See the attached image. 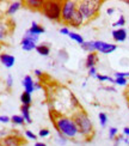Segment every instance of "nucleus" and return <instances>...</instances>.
I'll return each instance as SVG.
<instances>
[{
  "label": "nucleus",
  "mask_w": 129,
  "mask_h": 146,
  "mask_svg": "<svg viewBox=\"0 0 129 146\" xmlns=\"http://www.w3.org/2000/svg\"><path fill=\"white\" fill-rule=\"evenodd\" d=\"M62 3L64 1H60V0H48V1H44V6H43L41 12L50 21L61 22Z\"/></svg>",
  "instance_id": "obj_4"
},
{
  "label": "nucleus",
  "mask_w": 129,
  "mask_h": 146,
  "mask_svg": "<svg viewBox=\"0 0 129 146\" xmlns=\"http://www.w3.org/2000/svg\"><path fill=\"white\" fill-rule=\"evenodd\" d=\"M21 111H22V116L24 117L26 123H31L32 120L30 116V106H22L21 107Z\"/></svg>",
  "instance_id": "obj_17"
},
{
  "label": "nucleus",
  "mask_w": 129,
  "mask_h": 146,
  "mask_svg": "<svg viewBox=\"0 0 129 146\" xmlns=\"http://www.w3.org/2000/svg\"><path fill=\"white\" fill-rule=\"evenodd\" d=\"M34 89H35V90H41V89H42V85L40 84V82H36V83L34 84Z\"/></svg>",
  "instance_id": "obj_40"
},
{
  "label": "nucleus",
  "mask_w": 129,
  "mask_h": 146,
  "mask_svg": "<svg viewBox=\"0 0 129 146\" xmlns=\"http://www.w3.org/2000/svg\"><path fill=\"white\" fill-rule=\"evenodd\" d=\"M21 102H22V106H30L31 104V102H32L31 95L24 91V92L21 95Z\"/></svg>",
  "instance_id": "obj_21"
},
{
  "label": "nucleus",
  "mask_w": 129,
  "mask_h": 146,
  "mask_svg": "<svg viewBox=\"0 0 129 146\" xmlns=\"http://www.w3.org/2000/svg\"><path fill=\"white\" fill-rule=\"evenodd\" d=\"M60 33L61 34H62V35H69V29L68 28H66V27H64V28H61L60 29Z\"/></svg>",
  "instance_id": "obj_38"
},
{
  "label": "nucleus",
  "mask_w": 129,
  "mask_h": 146,
  "mask_svg": "<svg viewBox=\"0 0 129 146\" xmlns=\"http://www.w3.org/2000/svg\"><path fill=\"white\" fill-rule=\"evenodd\" d=\"M123 134L126 137H129V127H124L123 128Z\"/></svg>",
  "instance_id": "obj_42"
},
{
  "label": "nucleus",
  "mask_w": 129,
  "mask_h": 146,
  "mask_svg": "<svg viewBox=\"0 0 129 146\" xmlns=\"http://www.w3.org/2000/svg\"><path fill=\"white\" fill-rule=\"evenodd\" d=\"M123 25H126V18H124V16L121 15L118 17V19L112 23V27L114 28H117V29H121V28H123Z\"/></svg>",
  "instance_id": "obj_25"
},
{
  "label": "nucleus",
  "mask_w": 129,
  "mask_h": 146,
  "mask_svg": "<svg viewBox=\"0 0 129 146\" xmlns=\"http://www.w3.org/2000/svg\"><path fill=\"white\" fill-rule=\"evenodd\" d=\"M34 146H47V145H46L44 143H36Z\"/></svg>",
  "instance_id": "obj_44"
},
{
  "label": "nucleus",
  "mask_w": 129,
  "mask_h": 146,
  "mask_svg": "<svg viewBox=\"0 0 129 146\" xmlns=\"http://www.w3.org/2000/svg\"><path fill=\"white\" fill-rule=\"evenodd\" d=\"M22 84H23V86H24V91H25V92H28L30 95H31V92H34V90H35L34 89V84H35V82L32 80V78L30 77V76H25V77H24Z\"/></svg>",
  "instance_id": "obj_13"
},
{
  "label": "nucleus",
  "mask_w": 129,
  "mask_h": 146,
  "mask_svg": "<svg viewBox=\"0 0 129 146\" xmlns=\"http://www.w3.org/2000/svg\"><path fill=\"white\" fill-rule=\"evenodd\" d=\"M0 50H1V46H0Z\"/></svg>",
  "instance_id": "obj_47"
},
{
  "label": "nucleus",
  "mask_w": 129,
  "mask_h": 146,
  "mask_svg": "<svg viewBox=\"0 0 129 146\" xmlns=\"http://www.w3.org/2000/svg\"><path fill=\"white\" fill-rule=\"evenodd\" d=\"M11 122L15 123V125H24L25 123V120H24V117L22 116V115H13V116L11 117Z\"/></svg>",
  "instance_id": "obj_23"
},
{
  "label": "nucleus",
  "mask_w": 129,
  "mask_h": 146,
  "mask_svg": "<svg viewBox=\"0 0 129 146\" xmlns=\"http://www.w3.org/2000/svg\"><path fill=\"white\" fill-rule=\"evenodd\" d=\"M98 117H99V123L102 127H105L107 123H108V115L105 113H99L98 115Z\"/></svg>",
  "instance_id": "obj_27"
},
{
  "label": "nucleus",
  "mask_w": 129,
  "mask_h": 146,
  "mask_svg": "<svg viewBox=\"0 0 129 146\" xmlns=\"http://www.w3.org/2000/svg\"><path fill=\"white\" fill-rule=\"evenodd\" d=\"M34 73H35V74H36V76H37V77H40V78H41V77L43 76V73H42V71H40V70H35V72H34Z\"/></svg>",
  "instance_id": "obj_43"
},
{
  "label": "nucleus",
  "mask_w": 129,
  "mask_h": 146,
  "mask_svg": "<svg viewBox=\"0 0 129 146\" xmlns=\"http://www.w3.org/2000/svg\"><path fill=\"white\" fill-rule=\"evenodd\" d=\"M21 44H22L23 50H25V52H31V50L36 49V43H34V42L29 41L26 38H23L22 42H21Z\"/></svg>",
  "instance_id": "obj_16"
},
{
  "label": "nucleus",
  "mask_w": 129,
  "mask_h": 146,
  "mask_svg": "<svg viewBox=\"0 0 129 146\" xmlns=\"http://www.w3.org/2000/svg\"><path fill=\"white\" fill-rule=\"evenodd\" d=\"M99 61V58H98V54L97 52L95 53H89L87 56H86V60H85V66L86 68H92V67H96V65Z\"/></svg>",
  "instance_id": "obj_11"
},
{
  "label": "nucleus",
  "mask_w": 129,
  "mask_h": 146,
  "mask_svg": "<svg viewBox=\"0 0 129 146\" xmlns=\"http://www.w3.org/2000/svg\"><path fill=\"white\" fill-rule=\"evenodd\" d=\"M0 122H3V123L11 122V117L6 116V115H1V116H0Z\"/></svg>",
  "instance_id": "obj_35"
},
{
  "label": "nucleus",
  "mask_w": 129,
  "mask_h": 146,
  "mask_svg": "<svg viewBox=\"0 0 129 146\" xmlns=\"http://www.w3.org/2000/svg\"><path fill=\"white\" fill-rule=\"evenodd\" d=\"M72 119L74 121V123L77 126L79 133H80V135L85 139V140L90 141L95 135V129H93L92 121L89 117V115L86 114V111L83 108L77 109V110L73 111Z\"/></svg>",
  "instance_id": "obj_2"
},
{
  "label": "nucleus",
  "mask_w": 129,
  "mask_h": 146,
  "mask_svg": "<svg viewBox=\"0 0 129 146\" xmlns=\"http://www.w3.org/2000/svg\"><path fill=\"white\" fill-rule=\"evenodd\" d=\"M112 38L115 42H124L128 38V34H127V30L124 28H121V29H115L112 31Z\"/></svg>",
  "instance_id": "obj_10"
},
{
  "label": "nucleus",
  "mask_w": 129,
  "mask_h": 146,
  "mask_svg": "<svg viewBox=\"0 0 129 146\" xmlns=\"http://www.w3.org/2000/svg\"><path fill=\"white\" fill-rule=\"evenodd\" d=\"M49 134H50V131L47 129V128H42V129L40 131V133H38V135L42 137V138H46V137H48Z\"/></svg>",
  "instance_id": "obj_32"
},
{
  "label": "nucleus",
  "mask_w": 129,
  "mask_h": 146,
  "mask_svg": "<svg viewBox=\"0 0 129 146\" xmlns=\"http://www.w3.org/2000/svg\"><path fill=\"white\" fill-rule=\"evenodd\" d=\"M23 5H25V7L32 10V11H42L43 6H44V1L43 0H26L24 1Z\"/></svg>",
  "instance_id": "obj_8"
},
{
  "label": "nucleus",
  "mask_w": 129,
  "mask_h": 146,
  "mask_svg": "<svg viewBox=\"0 0 129 146\" xmlns=\"http://www.w3.org/2000/svg\"><path fill=\"white\" fill-rule=\"evenodd\" d=\"M115 78H129V72H116Z\"/></svg>",
  "instance_id": "obj_31"
},
{
  "label": "nucleus",
  "mask_w": 129,
  "mask_h": 146,
  "mask_svg": "<svg viewBox=\"0 0 129 146\" xmlns=\"http://www.w3.org/2000/svg\"><path fill=\"white\" fill-rule=\"evenodd\" d=\"M118 135V129L116 128V127H110L109 129V138L111 139V140H114V139Z\"/></svg>",
  "instance_id": "obj_28"
},
{
  "label": "nucleus",
  "mask_w": 129,
  "mask_h": 146,
  "mask_svg": "<svg viewBox=\"0 0 129 146\" xmlns=\"http://www.w3.org/2000/svg\"><path fill=\"white\" fill-rule=\"evenodd\" d=\"M56 139H58V143L60 144V145H65L66 143H67V138H65L62 134H60V133H58V135H56Z\"/></svg>",
  "instance_id": "obj_30"
},
{
  "label": "nucleus",
  "mask_w": 129,
  "mask_h": 146,
  "mask_svg": "<svg viewBox=\"0 0 129 146\" xmlns=\"http://www.w3.org/2000/svg\"><path fill=\"white\" fill-rule=\"evenodd\" d=\"M126 92H127V94H126V97H127V100H128V104H129V88H128V90L126 91Z\"/></svg>",
  "instance_id": "obj_45"
},
{
  "label": "nucleus",
  "mask_w": 129,
  "mask_h": 146,
  "mask_svg": "<svg viewBox=\"0 0 129 146\" xmlns=\"http://www.w3.org/2000/svg\"><path fill=\"white\" fill-rule=\"evenodd\" d=\"M0 143L3 146H22L24 144V140L18 135H7Z\"/></svg>",
  "instance_id": "obj_7"
},
{
  "label": "nucleus",
  "mask_w": 129,
  "mask_h": 146,
  "mask_svg": "<svg viewBox=\"0 0 129 146\" xmlns=\"http://www.w3.org/2000/svg\"><path fill=\"white\" fill-rule=\"evenodd\" d=\"M6 85H7V89H11L12 85H13V78H12L11 74L7 76V79H6Z\"/></svg>",
  "instance_id": "obj_33"
},
{
  "label": "nucleus",
  "mask_w": 129,
  "mask_h": 146,
  "mask_svg": "<svg viewBox=\"0 0 129 146\" xmlns=\"http://www.w3.org/2000/svg\"><path fill=\"white\" fill-rule=\"evenodd\" d=\"M83 24H85V19H84V17L79 13V11L77 10L74 12V15H73L72 17V19L69 21L68 23V25L72 27V28H80Z\"/></svg>",
  "instance_id": "obj_9"
},
{
  "label": "nucleus",
  "mask_w": 129,
  "mask_h": 146,
  "mask_svg": "<svg viewBox=\"0 0 129 146\" xmlns=\"http://www.w3.org/2000/svg\"><path fill=\"white\" fill-rule=\"evenodd\" d=\"M36 52L42 56H48L50 54V47L47 43H41L38 46H36Z\"/></svg>",
  "instance_id": "obj_14"
},
{
  "label": "nucleus",
  "mask_w": 129,
  "mask_h": 146,
  "mask_svg": "<svg viewBox=\"0 0 129 146\" xmlns=\"http://www.w3.org/2000/svg\"><path fill=\"white\" fill-rule=\"evenodd\" d=\"M49 116H50V120L54 127L56 128L58 133L62 134L65 138L77 139L78 137H81L72 116H67V115L61 114L56 110H53V109H50V111H49Z\"/></svg>",
  "instance_id": "obj_1"
},
{
  "label": "nucleus",
  "mask_w": 129,
  "mask_h": 146,
  "mask_svg": "<svg viewBox=\"0 0 129 146\" xmlns=\"http://www.w3.org/2000/svg\"><path fill=\"white\" fill-rule=\"evenodd\" d=\"M128 40H129V36H128Z\"/></svg>",
  "instance_id": "obj_48"
},
{
  "label": "nucleus",
  "mask_w": 129,
  "mask_h": 146,
  "mask_svg": "<svg viewBox=\"0 0 129 146\" xmlns=\"http://www.w3.org/2000/svg\"><path fill=\"white\" fill-rule=\"evenodd\" d=\"M29 31L30 33H32V34H35V35H41V34H43L46 31V29L43 28L42 25H40V24H37L36 22H32V24H31V28L29 29Z\"/></svg>",
  "instance_id": "obj_19"
},
{
  "label": "nucleus",
  "mask_w": 129,
  "mask_h": 146,
  "mask_svg": "<svg viewBox=\"0 0 129 146\" xmlns=\"http://www.w3.org/2000/svg\"><path fill=\"white\" fill-rule=\"evenodd\" d=\"M22 5H23V3H22V1H15V3L10 4V6L7 7V10H6V15H9V16L15 15L16 12L22 7Z\"/></svg>",
  "instance_id": "obj_15"
},
{
  "label": "nucleus",
  "mask_w": 129,
  "mask_h": 146,
  "mask_svg": "<svg viewBox=\"0 0 129 146\" xmlns=\"http://www.w3.org/2000/svg\"><path fill=\"white\" fill-rule=\"evenodd\" d=\"M114 12H115V9H112V7H109V9L107 10V13H108L109 16H111V15H114Z\"/></svg>",
  "instance_id": "obj_41"
},
{
  "label": "nucleus",
  "mask_w": 129,
  "mask_h": 146,
  "mask_svg": "<svg viewBox=\"0 0 129 146\" xmlns=\"http://www.w3.org/2000/svg\"><path fill=\"white\" fill-rule=\"evenodd\" d=\"M89 76L90 77H97V68L96 67H92V68H90L89 70Z\"/></svg>",
  "instance_id": "obj_37"
},
{
  "label": "nucleus",
  "mask_w": 129,
  "mask_h": 146,
  "mask_svg": "<svg viewBox=\"0 0 129 146\" xmlns=\"http://www.w3.org/2000/svg\"><path fill=\"white\" fill-rule=\"evenodd\" d=\"M80 47H81V49H84L85 52H89V53H95L96 52L95 41H84V43Z\"/></svg>",
  "instance_id": "obj_20"
},
{
  "label": "nucleus",
  "mask_w": 129,
  "mask_h": 146,
  "mask_svg": "<svg viewBox=\"0 0 129 146\" xmlns=\"http://www.w3.org/2000/svg\"><path fill=\"white\" fill-rule=\"evenodd\" d=\"M103 89L105 91H110V92H116V89L114 86H104Z\"/></svg>",
  "instance_id": "obj_39"
},
{
  "label": "nucleus",
  "mask_w": 129,
  "mask_h": 146,
  "mask_svg": "<svg viewBox=\"0 0 129 146\" xmlns=\"http://www.w3.org/2000/svg\"><path fill=\"white\" fill-rule=\"evenodd\" d=\"M78 1H73V0H66L62 3V10H61V23L67 24L68 25L69 21L72 19L74 12L77 11Z\"/></svg>",
  "instance_id": "obj_5"
},
{
  "label": "nucleus",
  "mask_w": 129,
  "mask_h": 146,
  "mask_svg": "<svg viewBox=\"0 0 129 146\" xmlns=\"http://www.w3.org/2000/svg\"><path fill=\"white\" fill-rule=\"evenodd\" d=\"M38 37H40L38 35H35V34H32V33H30V31H29V29H28L23 38H26V40H29V41L34 42V43H37V42H38Z\"/></svg>",
  "instance_id": "obj_22"
},
{
  "label": "nucleus",
  "mask_w": 129,
  "mask_h": 146,
  "mask_svg": "<svg viewBox=\"0 0 129 146\" xmlns=\"http://www.w3.org/2000/svg\"><path fill=\"white\" fill-rule=\"evenodd\" d=\"M9 23H3L0 22V41L5 40L9 36L10 31H9Z\"/></svg>",
  "instance_id": "obj_18"
},
{
  "label": "nucleus",
  "mask_w": 129,
  "mask_h": 146,
  "mask_svg": "<svg viewBox=\"0 0 129 146\" xmlns=\"http://www.w3.org/2000/svg\"><path fill=\"white\" fill-rule=\"evenodd\" d=\"M126 4H128V5H129V0H127V1H126Z\"/></svg>",
  "instance_id": "obj_46"
},
{
  "label": "nucleus",
  "mask_w": 129,
  "mask_h": 146,
  "mask_svg": "<svg viewBox=\"0 0 129 146\" xmlns=\"http://www.w3.org/2000/svg\"><path fill=\"white\" fill-rule=\"evenodd\" d=\"M68 36H69V38H72L73 41L78 42V43L80 44V46L84 43V38H83V36H81V35H79V34H77V33H73V31H71Z\"/></svg>",
  "instance_id": "obj_24"
},
{
  "label": "nucleus",
  "mask_w": 129,
  "mask_h": 146,
  "mask_svg": "<svg viewBox=\"0 0 129 146\" xmlns=\"http://www.w3.org/2000/svg\"><path fill=\"white\" fill-rule=\"evenodd\" d=\"M116 85H121V86H126L128 84V80L126 78H115V83Z\"/></svg>",
  "instance_id": "obj_29"
},
{
  "label": "nucleus",
  "mask_w": 129,
  "mask_h": 146,
  "mask_svg": "<svg viewBox=\"0 0 129 146\" xmlns=\"http://www.w3.org/2000/svg\"><path fill=\"white\" fill-rule=\"evenodd\" d=\"M0 61H1V64H3L4 66H6L7 68H11L12 66L15 65L16 59H15V56L10 55V54L3 53V54H0Z\"/></svg>",
  "instance_id": "obj_12"
},
{
  "label": "nucleus",
  "mask_w": 129,
  "mask_h": 146,
  "mask_svg": "<svg viewBox=\"0 0 129 146\" xmlns=\"http://www.w3.org/2000/svg\"><path fill=\"white\" fill-rule=\"evenodd\" d=\"M25 137H26V138H29V139H31V140L36 139V134H34V133H32L31 131H29V129H26V131H25Z\"/></svg>",
  "instance_id": "obj_34"
},
{
  "label": "nucleus",
  "mask_w": 129,
  "mask_h": 146,
  "mask_svg": "<svg viewBox=\"0 0 129 146\" xmlns=\"http://www.w3.org/2000/svg\"><path fill=\"white\" fill-rule=\"evenodd\" d=\"M123 139H124L123 135H117V137H116V138L114 139V140H115V146H118L120 143L123 141Z\"/></svg>",
  "instance_id": "obj_36"
},
{
  "label": "nucleus",
  "mask_w": 129,
  "mask_h": 146,
  "mask_svg": "<svg viewBox=\"0 0 129 146\" xmlns=\"http://www.w3.org/2000/svg\"><path fill=\"white\" fill-rule=\"evenodd\" d=\"M102 4L103 3L99 0H83V1H78L77 10L84 17L85 23H87L97 17Z\"/></svg>",
  "instance_id": "obj_3"
},
{
  "label": "nucleus",
  "mask_w": 129,
  "mask_h": 146,
  "mask_svg": "<svg viewBox=\"0 0 129 146\" xmlns=\"http://www.w3.org/2000/svg\"><path fill=\"white\" fill-rule=\"evenodd\" d=\"M98 80L99 82H110V83H115V79L114 78H111V77H109V76H104V74H97V77H96Z\"/></svg>",
  "instance_id": "obj_26"
},
{
  "label": "nucleus",
  "mask_w": 129,
  "mask_h": 146,
  "mask_svg": "<svg viewBox=\"0 0 129 146\" xmlns=\"http://www.w3.org/2000/svg\"><path fill=\"white\" fill-rule=\"evenodd\" d=\"M95 48L96 52H99L102 54H111L112 52L117 49V46L104 41H95Z\"/></svg>",
  "instance_id": "obj_6"
}]
</instances>
